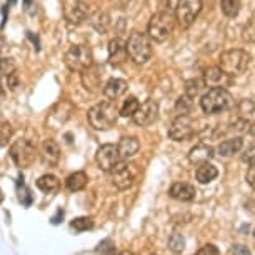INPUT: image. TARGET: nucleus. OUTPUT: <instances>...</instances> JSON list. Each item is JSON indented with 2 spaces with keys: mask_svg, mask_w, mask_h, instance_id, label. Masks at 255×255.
<instances>
[{
  "mask_svg": "<svg viewBox=\"0 0 255 255\" xmlns=\"http://www.w3.org/2000/svg\"><path fill=\"white\" fill-rule=\"evenodd\" d=\"M120 109L114 104V100H105L97 105H94L92 109L87 112V120L90 127L95 130H109L112 128L119 120Z\"/></svg>",
  "mask_w": 255,
  "mask_h": 255,
  "instance_id": "obj_1",
  "label": "nucleus"
},
{
  "mask_svg": "<svg viewBox=\"0 0 255 255\" xmlns=\"http://www.w3.org/2000/svg\"><path fill=\"white\" fill-rule=\"evenodd\" d=\"M234 105L235 100L232 97V94L224 87H212L200 99V107L207 115H217L227 112Z\"/></svg>",
  "mask_w": 255,
  "mask_h": 255,
  "instance_id": "obj_2",
  "label": "nucleus"
},
{
  "mask_svg": "<svg viewBox=\"0 0 255 255\" xmlns=\"http://www.w3.org/2000/svg\"><path fill=\"white\" fill-rule=\"evenodd\" d=\"M175 13H172L170 10H160L153 13L147 25V35L150 37V40L162 44L172 35L175 28Z\"/></svg>",
  "mask_w": 255,
  "mask_h": 255,
  "instance_id": "obj_3",
  "label": "nucleus"
},
{
  "mask_svg": "<svg viewBox=\"0 0 255 255\" xmlns=\"http://www.w3.org/2000/svg\"><path fill=\"white\" fill-rule=\"evenodd\" d=\"M127 54L133 64L143 65L152 59V42L147 33L132 32L127 40Z\"/></svg>",
  "mask_w": 255,
  "mask_h": 255,
  "instance_id": "obj_4",
  "label": "nucleus"
},
{
  "mask_svg": "<svg viewBox=\"0 0 255 255\" xmlns=\"http://www.w3.org/2000/svg\"><path fill=\"white\" fill-rule=\"evenodd\" d=\"M249 64H250V55L245 50L240 49L225 50L219 57V67L224 72H227L230 77L242 75L249 69Z\"/></svg>",
  "mask_w": 255,
  "mask_h": 255,
  "instance_id": "obj_5",
  "label": "nucleus"
},
{
  "mask_svg": "<svg viewBox=\"0 0 255 255\" xmlns=\"http://www.w3.org/2000/svg\"><path fill=\"white\" fill-rule=\"evenodd\" d=\"M64 62L72 72H79V74H80V72L87 70L89 67L94 65L92 49H90L89 45H85V44L72 45L70 49L65 52Z\"/></svg>",
  "mask_w": 255,
  "mask_h": 255,
  "instance_id": "obj_6",
  "label": "nucleus"
},
{
  "mask_svg": "<svg viewBox=\"0 0 255 255\" xmlns=\"http://www.w3.org/2000/svg\"><path fill=\"white\" fill-rule=\"evenodd\" d=\"M110 175H112V184L119 190H127L137 182L138 175H140V168L133 162L120 160L117 163V167L110 172Z\"/></svg>",
  "mask_w": 255,
  "mask_h": 255,
  "instance_id": "obj_7",
  "label": "nucleus"
},
{
  "mask_svg": "<svg viewBox=\"0 0 255 255\" xmlns=\"http://www.w3.org/2000/svg\"><path fill=\"white\" fill-rule=\"evenodd\" d=\"M35 157H37V148L28 138H18V140L12 143L10 158L18 168L30 167L33 160H35Z\"/></svg>",
  "mask_w": 255,
  "mask_h": 255,
  "instance_id": "obj_8",
  "label": "nucleus"
},
{
  "mask_svg": "<svg viewBox=\"0 0 255 255\" xmlns=\"http://www.w3.org/2000/svg\"><path fill=\"white\" fill-rule=\"evenodd\" d=\"M202 10V0H179L175 7V18L179 27L189 28L197 20Z\"/></svg>",
  "mask_w": 255,
  "mask_h": 255,
  "instance_id": "obj_9",
  "label": "nucleus"
},
{
  "mask_svg": "<svg viewBox=\"0 0 255 255\" xmlns=\"http://www.w3.org/2000/svg\"><path fill=\"white\" fill-rule=\"evenodd\" d=\"M195 125L189 115H177L168 127V137L175 142H185L194 135Z\"/></svg>",
  "mask_w": 255,
  "mask_h": 255,
  "instance_id": "obj_10",
  "label": "nucleus"
},
{
  "mask_svg": "<svg viewBox=\"0 0 255 255\" xmlns=\"http://www.w3.org/2000/svg\"><path fill=\"white\" fill-rule=\"evenodd\" d=\"M120 160H122V157H120L119 147L114 145V143H104L95 153V162H97L99 168L104 172H109V174L117 167Z\"/></svg>",
  "mask_w": 255,
  "mask_h": 255,
  "instance_id": "obj_11",
  "label": "nucleus"
},
{
  "mask_svg": "<svg viewBox=\"0 0 255 255\" xmlns=\"http://www.w3.org/2000/svg\"><path fill=\"white\" fill-rule=\"evenodd\" d=\"M72 114H74V105L69 100H60L52 107L49 115H47V127L57 130L72 117Z\"/></svg>",
  "mask_w": 255,
  "mask_h": 255,
  "instance_id": "obj_12",
  "label": "nucleus"
},
{
  "mask_svg": "<svg viewBox=\"0 0 255 255\" xmlns=\"http://www.w3.org/2000/svg\"><path fill=\"white\" fill-rule=\"evenodd\" d=\"M158 119V104L155 100L148 99L145 102L140 104V107L137 109V112L133 114V124H137L138 127H148Z\"/></svg>",
  "mask_w": 255,
  "mask_h": 255,
  "instance_id": "obj_13",
  "label": "nucleus"
},
{
  "mask_svg": "<svg viewBox=\"0 0 255 255\" xmlns=\"http://www.w3.org/2000/svg\"><path fill=\"white\" fill-rule=\"evenodd\" d=\"M90 17V8L84 0H75L65 8V18L72 25H80Z\"/></svg>",
  "mask_w": 255,
  "mask_h": 255,
  "instance_id": "obj_14",
  "label": "nucleus"
},
{
  "mask_svg": "<svg viewBox=\"0 0 255 255\" xmlns=\"http://www.w3.org/2000/svg\"><path fill=\"white\" fill-rule=\"evenodd\" d=\"M80 80H82L84 89L89 90L90 94L99 92L100 87H102V69L94 64L92 67H89L87 70L80 72Z\"/></svg>",
  "mask_w": 255,
  "mask_h": 255,
  "instance_id": "obj_15",
  "label": "nucleus"
},
{
  "mask_svg": "<svg viewBox=\"0 0 255 255\" xmlns=\"http://www.w3.org/2000/svg\"><path fill=\"white\" fill-rule=\"evenodd\" d=\"M204 82L207 87H227L230 85V75L227 72H224L220 67H209V69L205 70L204 74Z\"/></svg>",
  "mask_w": 255,
  "mask_h": 255,
  "instance_id": "obj_16",
  "label": "nucleus"
},
{
  "mask_svg": "<svg viewBox=\"0 0 255 255\" xmlns=\"http://www.w3.org/2000/svg\"><path fill=\"white\" fill-rule=\"evenodd\" d=\"M128 59L127 54V42H124L122 38H112L109 44V60L110 64L120 65Z\"/></svg>",
  "mask_w": 255,
  "mask_h": 255,
  "instance_id": "obj_17",
  "label": "nucleus"
},
{
  "mask_svg": "<svg viewBox=\"0 0 255 255\" xmlns=\"http://www.w3.org/2000/svg\"><path fill=\"white\" fill-rule=\"evenodd\" d=\"M214 155H215V148H212L210 145H207V143H199V145H195L189 152V162L192 165L199 167L202 163L210 162V158Z\"/></svg>",
  "mask_w": 255,
  "mask_h": 255,
  "instance_id": "obj_18",
  "label": "nucleus"
},
{
  "mask_svg": "<svg viewBox=\"0 0 255 255\" xmlns=\"http://www.w3.org/2000/svg\"><path fill=\"white\" fill-rule=\"evenodd\" d=\"M40 157L47 165H57L60 160V147L59 143L52 138H47V140L42 142L40 145Z\"/></svg>",
  "mask_w": 255,
  "mask_h": 255,
  "instance_id": "obj_19",
  "label": "nucleus"
},
{
  "mask_svg": "<svg viewBox=\"0 0 255 255\" xmlns=\"http://www.w3.org/2000/svg\"><path fill=\"white\" fill-rule=\"evenodd\" d=\"M168 195L179 202H192L195 199V187L187 182H175L168 190Z\"/></svg>",
  "mask_w": 255,
  "mask_h": 255,
  "instance_id": "obj_20",
  "label": "nucleus"
},
{
  "mask_svg": "<svg viewBox=\"0 0 255 255\" xmlns=\"http://www.w3.org/2000/svg\"><path fill=\"white\" fill-rule=\"evenodd\" d=\"M242 147H244L242 137H232V138H227V140L220 142L219 145L215 147V153L222 158H229L235 155V153H239L242 150Z\"/></svg>",
  "mask_w": 255,
  "mask_h": 255,
  "instance_id": "obj_21",
  "label": "nucleus"
},
{
  "mask_svg": "<svg viewBox=\"0 0 255 255\" xmlns=\"http://www.w3.org/2000/svg\"><path fill=\"white\" fill-rule=\"evenodd\" d=\"M127 89H128V84L124 79H110L107 80V84L104 85L102 92L107 100H117L119 97H122V95L127 92Z\"/></svg>",
  "mask_w": 255,
  "mask_h": 255,
  "instance_id": "obj_22",
  "label": "nucleus"
},
{
  "mask_svg": "<svg viewBox=\"0 0 255 255\" xmlns=\"http://www.w3.org/2000/svg\"><path fill=\"white\" fill-rule=\"evenodd\" d=\"M119 152L122 160H128L130 157H133L140 148V143H138L137 137H124L122 140L119 142Z\"/></svg>",
  "mask_w": 255,
  "mask_h": 255,
  "instance_id": "obj_23",
  "label": "nucleus"
},
{
  "mask_svg": "<svg viewBox=\"0 0 255 255\" xmlns=\"http://www.w3.org/2000/svg\"><path fill=\"white\" fill-rule=\"evenodd\" d=\"M217 175H219V170H217V167L215 165H212L210 162H207V163H202V165L197 167V170H195V179L199 184H210L212 180H215L217 179Z\"/></svg>",
  "mask_w": 255,
  "mask_h": 255,
  "instance_id": "obj_24",
  "label": "nucleus"
},
{
  "mask_svg": "<svg viewBox=\"0 0 255 255\" xmlns=\"http://www.w3.org/2000/svg\"><path fill=\"white\" fill-rule=\"evenodd\" d=\"M37 189L38 190H42L44 194L47 195H54L59 192L60 189V180L57 179L55 175H52V174H45V175H42V177H38V180H37Z\"/></svg>",
  "mask_w": 255,
  "mask_h": 255,
  "instance_id": "obj_25",
  "label": "nucleus"
},
{
  "mask_svg": "<svg viewBox=\"0 0 255 255\" xmlns=\"http://www.w3.org/2000/svg\"><path fill=\"white\" fill-rule=\"evenodd\" d=\"M89 184V177L85 172H74V174H70L69 177H67V180H65V185H67V189H69L70 192H80V190H84L85 187H87Z\"/></svg>",
  "mask_w": 255,
  "mask_h": 255,
  "instance_id": "obj_26",
  "label": "nucleus"
},
{
  "mask_svg": "<svg viewBox=\"0 0 255 255\" xmlns=\"http://www.w3.org/2000/svg\"><path fill=\"white\" fill-rule=\"evenodd\" d=\"M90 25L99 33H105L110 28V15L107 12H97L90 17Z\"/></svg>",
  "mask_w": 255,
  "mask_h": 255,
  "instance_id": "obj_27",
  "label": "nucleus"
},
{
  "mask_svg": "<svg viewBox=\"0 0 255 255\" xmlns=\"http://www.w3.org/2000/svg\"><path fill=\"white\" fill-rule=\"evenodd\" d=\"M138 107H140L138 99L135 97V95H128V97L124 100V104L120 105V115H122V117H130L132 119Z\"/></svg>",
  "mask_w": 255,
  "mask_h": 255,
  "instance_id": "obj_28",
  "label": "nucleus"
},
{
  "mask_svg": "<svg viewBox=\"0 0 255 255\" xmlns=\"http://www.w3.org/2000/svg\"><path fill=\"white\" fill-rule=\"evenodd\" d=\"M242 2L240 0H220V8H222L224 15L229 18H235L240 13Z\"/></svg>",
  "mask_w": 255,
  "mask_h": 255,
  "instance_id": "obj_29",
  "label": "nucleus"
},
{
  "mask_svg": "<svg viewBox=\"0 0 255 255\" xmlns=\"http://www.w3.org/2000/svg\"><path fill=\"white\" fill-rule=\"evenodd\" d=\"M249 130H250L249 119H244V117L235 119V122H232L229 125V132L235 133V137H242L244 133H247Z\"/></svg>",
  "mask_w": 255,
  "mask_h": 255,
  "instance_id": "obj_30",
  "label": "nucleus"
},
{
  "mask_svg": "<svg viewBox=\"0 0 255 255\" xmlns=\"http://www.w3.org/2000/svg\"><path fill=\"white\" fill-rule=\"evenodd\" d=\"M204 87H207L204 80H200V79H190V80L185 82V94L189 95V97L195 99L197 95H199L202 90H204Z\"/></svg>",
  "mask_w": 255,
  "mask_h": 255,
  "instance_id": "obj_31",
  "label": "nucleus"
},
{
  "mask_svg": "<svg viewBox=\"0 0 255 255\" xmlns=\"http://www.w3.org/2000/svg\"><path fill=\"white\" fill-rule=\"evenodd\" d=\"M192 105H194V99L189 97L187 94H184V95H180L179 100H177V104H175V112L179 114V115H187V114L190 112Z\"/></svg>",
  "mask_w": 255,
  "mask_h": 255,
  "instance_id": "obj_32",
  "label": "nucleus"
},
{
  "mask_svg": "<svg viewBox=\"0 0 255 255\" xmlns=\"http://www.w3.org/2000/svg\"><path fill=\"white\" fill-rule=\"evenodd\" d=\"M92 227H94V220L90 217H79L70 222V229L75 230V232H85V230H90Z\"/></svg>",
  "mask_w": 255,
  "mask_h": 255,
  "instance_id": "obj_33",
  "label": "nucleus"
},
{
  "mask_svg": "<svg viewBox=\"0 0 255 255\" xmlns=\"http://www.w3.org/2000/svg\"><path fill=\"white\" fill-rule=\"evenodd\" d=\"M168 249L174 254H180L185 249V239L182 234H172L168 239Z\"/></svg>",
  "mask_w": 255,
  "mask_h": 255,
  "instance_id": "obj_34",
  "label": "nucleus"
},
{
  "mask_svg": "<svg viewBox=\"0 0 255 255\" xmlns=\"http://www.w3.org/2000/svg\"><path fill=\"white\" fill-rule=\"evenodd\" d=\"M95 255H117V249H115V244L110 239L102 240L97 249H95Z\"/></svg>",
  "mask_w": 255,
  "mask_h": 255,
  "instance_id": "obj_35",
  "label": "nucleus"
},
{
  "mask_svg": "<svg viewBox=\"0 0 255 255\" xmlns=\"http://www.w3.org/2000/svg\"><path fill=\"white\" fill-rule=\"evenodd\" d=\"M15 72V62L10 57L0 55V77H7Z\"/></svg>",
  "mask_w": 255,
  "mask_h": 255,
  "instance_id": "obj_36",
  "label": "nucleus"
},
{
  "mask_svg": "<svg viewBox=\"0 0 255 255\" xmlns=\"http://www.w3.org/2000/svg\"><path fill=\"white\" fill-rule=\"evenodd\" d=\"M237 110H239V114H240V117H244V119H249L250 115L254 114V110H255V105L252 100H249V99H244V100H240V102L237 104Z\"/></svg>",
  "mask_w": 255,
  "mask_h": 255,
  "instance_id": "obj_37",
  "label": "nucleus"
},
{
  "mask_svg": "<svg viewBox=\"0 0 255 255\" xmlns=\"http://www.w3.org/2000/svg\"><path fill=\"white\" fill-rule=\"evenodd\" d=\"M242 38L249 44H255V20L245 23V27L242 28Z\"/></svg>",
  "mask_w": 255,
  "mask_h": 255,
  "instance_id": "obj_38",
  "label": "nucleus"
},
{
  "mask_svg": "<svg viewBox=\"0 0 255 255\" xmlns=\"http://www.w3.org/2000/svg\"><path fill=\"white\" fill-rule=\"evenodd\" d=\"M12 125L8 122H0V147L8 143V138L12 137Z\"/></svg>",
  "mask_w": 255,
  "mask_h": 255,
  "instance_id": "obj_39",
  "label": "nucleus"
},
{
  "mask_svg": "<svg viewBox=\"0 0 255 255\" xmlns=\"http://www.w3.org/2000/svg\"><path fill=\"white\" fill-rule=\"evenodd\" d=\"M242 160L247 162V163H254L255 162V142L250 143V145L245 148L244 153H242Z\"/></svg>",
  "mask_w": 255,
  "mask_h": 255,
  "instance_id": "obj_40",
  "label": "nucleus"
},
{
  "mask_svg": "<svg viewBox=\"0 0 255 255\" xmlns=\"http://www.w3.org/2000/svg\"><path fill=\"white\" fill-rule=\"evenodd\" d=\"M18 192H20V194H18V197H20V202L23 205H30L32 204V195H30V190L27 189L25 185L22 184V189H18Z\"/></svg>",
  "mask_w": 255,
  "mask_h": 255,
  "instance_id": "obj_41",
  "label": "nucleus"
},
{
  "mask_svg": "<svg viewBox=\"0 0 255 255\" xmlns=\"http://www.w3.org/2000/svg\"><path fill=\"white\" fill-rule=\"evenodd\" d=\"M245 180H247V184L255 190V162L250 163V167L247 170V175H245Z\"/></svg>",
  "mask_w": 255,
  "mask_h": 255,
  "instance_id": "obj_42",
  "label": "nucleus"
},
{
  "mask_svg": "<svg viewBox=\"0 0 255 255\" xmlns=\"http://www.w3.org/2000/svg\"><path fill=\"white\" fill-rule=\"evenodd\" d=\"M197 255H219V249L215 247V245L209 244V245H204V247L197 252Z\"/></svg>",
  "mask_w": 255,
  "mask_h": 255,
  "instance_id": "obj_43",
  "label": "nucleus"
},
{
  "mask_svg": "<svg viewBox=\"0 0 255 255\" xmlns=\"http://www.w3.org/2000/svg\"><path fill=\"white\" fill-rule=\"evenodd\" d=\"M232 255H252V254H250L249 247H245V245H235L232 250Z\"/></svg>",
  "mask_w": 255,
  "mask_h": 255,
  "instance_id": "obj_44",
  "label": "nucleus"
},
{
  "mask_svg": "<svg viewBox=\"0 0 255 255\" xmlns=\"http://www.w3.org/2000/svg\"><path fill=\"white\" fill-rule=\"evenodd\" d=\"M247 210H250L255 215V200H250L249 202V204H247Z\"/></svg>",
  "mask_w": 255,
  "mask_h": 255,
  "instance_id": "obj_45",
  "label": "nucleus"
},
{
  "mask_svg": "<svg viewBox=\"0 0 255 255\" xmlns=\"http://www.w3.org/2000/svg\"><path fill=\"white\" fill-rule=\"evenodd\" d=\"M250 135H252V137H255V120H254V122L252 124H250Z\"/></svg>",
  "mask_w": 255,
  "mask_h": 255,
  "instance_id": "obj_46",
  "label": "nucleus"
},
{
  "mask_svg": "<svg viewBox=\"0 0 255 255\" xmlns=\"http://www.w3.org/2000/svg\"><path fill=\"white\" fill-rule=\"evenodd\" d=\"M117 255H135V254H132V252H128V250H124V252H119Z\"/></svg>",
  "mask_w": 255,
  "mask_h": 255,
  "instance_id": "obj_47",
  "label": "nucleus"
},
{
  "mask_svg": "<svg viewBox=\"0 0 255 255\" xmlns=\"http://www.w3.org/2000/svg\"><path fill=\"white\" fill-rule=\"evenodd\" d=\"M3 200V194H2V190H0V202Z\"/></svg>",
  "mask_w": 255,
  "mask_h": 255,
  "instance_id": "obj_48",
  "label": "nucleus"
},
{
  "mask_svg": "<svg viewBox=\"0 0 255 255\" xmlns=\"http://www.w3.org/2000/svg\"><path fill=\"white\" fill-rule=\"evenodd\" d=\"M2 94H3V92H2V87H0V97H2Z\"/></svg>",
  "mask_w": 255,
  "mask_h": 255,
  "instance_id": "obj_49",
  "label": "nucleus"
},
{
  "mask_svg": "<svg viewBox=\"0 0 255 255\" xmlns=\"http://www.w3.org/2000/svg\"><path fill=\"white\" fill-rule=\"evenodd\" d=\"M254 239H255V230H254Z\"/></svg>",
  "mask_w": 255,
  "mask_h": 255,
  "instance_id": "obj_50",
  "label": "nucleus"
},
{
  "mask_svg": "<svg viewBox=\"0 0 255 255\" xmlns=\"http://www.w3.org/2000/svg\"><path fill=\"white\" fill-rule=\"evenodd\" d=\"M152 255H155V254H152Z\"/></svg>",
  "mask_w": 255,
  "mask_h": 255,
  "instance_id": "obj_51",
  "label": "nucleus"
}]
</instances>
